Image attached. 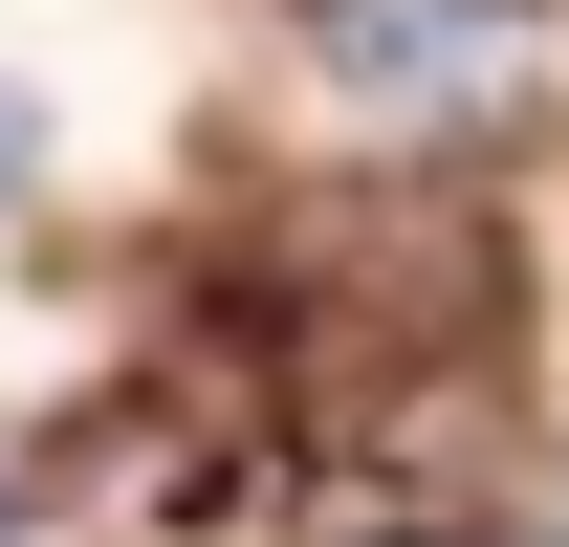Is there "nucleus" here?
<instances>
[{
	"label": "nucleus",
	"mask_w": 569,
	"mask_h": 547,
	"mask_svg": "<svg viewBox=\"0 0 569 547\" xmlns=\"http://www.w3.org/2000/svg\"><path fill=\"white\" fill-rule=\"evenodd\" d=\"M307 67L351 88L372 132H482L503 88L548 67V0H307Z\"/></svg>",
	"instance_id": "obj_1"
},
{
	"label": "nucleus",
	"mask_w": 569,
	"mask_h": 547,
	"mask_svg": "<svg viewBox=\"0 0 569 547\" xmlns=\"http://www.w3.org/2000/svg\"><path fill=\"white\" fill-rule=\"evenodd\" d=\"M44 198V110H22V88H0V219Z\"/></svg>",
	"instance_id": "obj_2"
},
{
	"label": "nucleus",
	"mask_w": 569,
	"mask_h": 547,
	"mask_svg": "<svg viewBox=\"0 0 569 547\" xmlns=\"http://www.w3.org/2000/svg\"><path fill=\"white\" fill-rule=\"evenodd\" d=\"M526 547H569V481H548V526H526Z\"/></svg>",
	"instance_id": "obj_3"
}]
</instances>
